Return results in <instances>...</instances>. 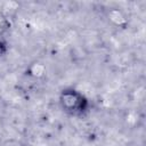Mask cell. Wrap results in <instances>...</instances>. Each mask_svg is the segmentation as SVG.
<instances>
[{
  "label": "cell",
  "mask_w": 146,
  "mask_h": 146,
  "mask_svg": "<svg viewBox=\"0 0 146 146\" xmlns=\"http://www.w3.org/2000/svg\"><path fill=\"white\" fill-rule=\"evenodd\" d=\"M58 104L65 114L73 117H82L90 111L89 98L82 91L73 87H66L60 90Z\"/></svg>",
  "instance_id": "1"
},
{
  "label": "cell",
  "mask_w": 146,
  "mask_h": 146,
  "mask_svg": "<svg viewBox=\"0 0 146 146\" xmlns=\"http://www.w3.org/2000/svg\"><path fill=\"white\" fill-rule=\"evenodd\" d=\"M8 50H9V42L6 39V36L2 33H0V57L6 56Z\"/></svg>",
  "instance_id": "2"
}]
</instances>
